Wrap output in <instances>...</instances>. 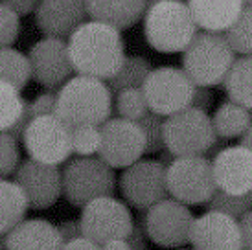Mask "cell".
Listing matches in <instances>:
<instances>
[{
  "mask_svg": "<svg viewBox=\"0 0 252 250\" xmlns=\"http://www.w3.org/2000/svg\"><path fill=\"white\" fill-rule=\"evenodd\" d=\"M122 30L99 21L83 22L68 37V50L77 74L109 79L126 61Z\"/></svg>",
  "mask_w": 252,
  "mask_h": 250,
  "instance_id": "obj_1",
  "label": "cell"
},
{
  "mask_svg": "<svg viewBox=\"0 0 252 250\" xmlns=\"http://www.w3.org/2000/svg\"><path fill=\"white\" fill-rule=\"evenodd\" d=\"M112 91L105 79L92 76L70 77L57 94V116L68 127L103 125L111 118Z\"/></svg>",
  "mask_w": 252,
  "mask_h": 250,
  "instance_id": "obj_2",
  "label": "cell"
},
{
  "mask_svg": "<svg viewBox=\"0 0 252 250\" xmlns=\"http://www.w3.org/2000/svg\"><path fill=\"white\" fill-rule=\"evenodd\" d=\"M199 30L189 6L181 0H160L144 15V37L162 54L184 52Z\"/></svg>",
  "mask_w": 252,
  "mask_h": 250,
  "instance_id": "obj_3",
  "label": "cell"
},
{
  "mask_svg": "<svg viewBox=\"0 0 252 250\" xmlns=\"http://www.w3.org/2000/svg\"><path fill=\"white\" fill-rule=\"evenodd\" d=\"M236 61L226 33L201 30L182 52V68L195 85L216 87L223 83Z\"/></svg>",
  "mask_w": 252,
  "mask_h": 250,
  "instance_id": "obj_4",
  "label": "cell"
},
{
  "mask_svg": "<svg viewBox=\"0 0 252 250\" xmlns=\"http://www.w3.org/2000/svg\"><path fill=\"white\" fill-rule=\"evenodd\" d=\"M114 188V167L109 166L101 156L74 158L63 169V195L77 208H83L94 199L112 195Z\"/></svg>",
  "mask_w": 252,
  "mask_h": 250,
  "instance_id": "obj_5",
  "label": "cell"
},
{
  "mask_svg": "<svg viewBox=\"0 0 252 250\" xmlns=\"http://www.w3.org/2000/svg\"><path fill=\"white\" fill-rule=\"evenodd\" d=\"M217 132L206 111L186 107L164 122V140L175 156L206 155Z\"/></svg>",
  "mask_w": 252,
  "mask_h": 250,
  "instance_id": "obj_6",
  "label": "cell"
},
{
  "mask_svg": "<svg viewBox=\"0 0 252 250\" xmlns=\"http://www.w3.org/2000/svg\"><path fill=\"white\" fill-rule=\"evenodd\" d=\"M168 188L184 204H206L217 191L212 160L204 155L177 156L168 166Z\"/></svg>",
  "mask_w": 252,
  "mask_h": 250,
  "instance_id": "obj_7",
  "label": "cell"
},
{
  "mask_svg": "<svg viewBox=\"0 0 252 250\" xmlns=\"http://www.w3.org/2000/svg\"><path fill=\"white\" fill-rule=\"evenodd\" d=\"M120 191L131 206L146 212L169 197L168 166L160 160H136L120 177Z\"/></svg>",
  "mask_w": 252,
  "mask_h": 250,
  "instance_id": "obj_8",
  "label": "cell"
},
{
  "mask_svg": "<svg viewBox=\"0 0 252 250\" xmlns=\"http://www.w3.org/2000/svg\"><path fill=\"white\" fill-rule=\"evenodd\" d=\"M195 83L189 79L184 68L160 66L151 70L142 91L146 94L149 109L162 116H171L191 105Z\"/></svg>",
  "mask_w": 252,
  "mask_h": 250,
  "instance_id": "obj_9",
  "label": "cell"
},
{
  "mask_svg": "<svg viewBox=\"0 0 252 250\" xmlns=\"http://www.w3.org/2000/svg\"><path fill=\"white\" fill-rule=\"evenodd\" d=\"M79 221L83 226V234L99 249L112 239H127L134 224L129 208L122 201H116L112 195L94 199L83 206Z\"/></svg>",
  "mask_w": 252,
  "mask_h": 250,
  "instance_id": "obj_10",
  "label": "cell"
},
{
  "mask_svg": "<svg viewBox=\"0 0 252 250\" xmlns=\"http://www.w3.org/2000/svg\"><path fill=\"white\" fill-rule=\"evenodd\" d=\"M22 144L30 158L48 164H63L68 160L72 149L70 127L57 114L37 116L26 129Z\"/></svg>",
  "mask_w": 252,
  "mask_h": 250,
  "instance_id": "obj_11",
  "label": "cell"
},
{
  "mask_svg": "<svg viewBox=\"0 0 252 250\" xmlns=\"http://www.w3.org/2000/svg\"><path fill=\"white\" fill-rule=\"evenodd\" d=\"M193 221L188 204L169 197L146 210L147 236L160 247H182L189 243Z\"/></svg>",
  "mask_w": 252,
  "mask_h": 250,
  "instance_id": "obj_12",
  "label": "cell"
},
{
  "mask_svg": "<svg viewBox=\"0 0 252 250\" xmlns=\"http://www.w3.org/2000/svg\"><path fill=\"white\" fill-rule=\"evenodd\" d=\"M98 155L109 166L127 167L146 155V134L138 122L127 118L107 120L101 125V146Z\"/></svg>",
  "mask_w": 252,
  "mask_h": 250,
  "instance_id": "obj_13",
  "label": "cell"
},
{
  "mask_svg": "<svg viewBox=\"0 0 252 250\" xmlns=\"http://www.w3.org/2000/svg\"><path fill=\"white\" fill-rule=\"evenodd\" d=\"M33 79L44 89L59 91L76 72L70 57L68 42L59 37H46L30 50Z\"/></svg>",
  "mask_w": 252,
  "mask_h": 250,
  "instance_id": "obj_14",
  "label": "cell"
},
{
  "mask_svg": "<svg viewBox=\"0 0 252 250\" xmlns=\"http://www.w3.org/2000/svg\"><path fill=\"white\" fill-rule=\"evenodd\" d=\"M15 181L26 191L33 210L50 208L63 195V171L57 164L30 158L15 171Z\"/></svg>",
  "mask_w": 252,
  "mask_h": 250,
  "instance_id": "obj_15",
  "label": "cell"
},
{
  "mask_svg": "<svg viewBox=\"0 0 252 250\" xmlns=\"http://www.w3.org/2000/svg\"><path fill=\"white\" fill-rule=\"evenodd\" d=\"M191 247L201 250H238L243 249V236L239 219L226 216L217 210H208L206 214L193 221Z\"/></svg>",
  "mask_w": 252,
  "mask_h": 250,
  "instance_id": "obj_16",
  "label": "cell"
},
{
  "mask_svg": "<svg viewBox=\"0 0 252 250\" xmlns=\"http://www.w3.org/2000/svg\"><path fill=\"white\" fill-rule=\"evenodd\" d=\"M87 0H41L35 9L37 26L46 37L68 39L87 22Z\"/></svg>",
  "mask_w": 252,
  "mask_h": 250,
  "instance_id": "obj_17",
  "label": "cell"
},
{
  "mask_svg": "<svg viewBox=\"0 0 252 250\" xmlns=\"http://www.w3.org/2000/svg\"><path fill=\"white\" fill-rule=\"evenodd\" d=\"M219 189L245 195L252 191V151L243 144L226 147L212 158Z\"/></svg>",
  "mask_w": 252,
  "mask_h": 250,
  "instance_id": "obj_18",
  "label": "cell"
},
{
  "mask_svg": "<svg viewBox=\"0 0 252 250\" xmlns=\"http://www.w3.org/2000/svg\"><path fill=\"white\" fill-rule=\"evenodd\" d=\"M2 249H63L59 228L44 219H28L19 222L7 234H2Z\"/></svg>",
  "mask_w": 252,
  "mask_h": 250,
  "instance_id": "obj_19",
  "label": "cell"
},
{
  "mask_svg": "<svg viewBox=\"0 0 252 250\" xmlns=\"http://www.w3.org/2000/svg\"><path fill=\"white\" fill-rule=\"evenodd\" d=\"M188 6L201 30L226 33L245 4L243 0H188Z\"/></svg>",
  "mask_w": 252,
  "mask_h": 250,
  "instance_id": "obj_20",
  "label": "cell"
},
{
  "mask_svg": "<svg viewBox=\"0 0 252 250\" xmlns=\"http://www.w3.org/2000/svg\"><path fill=\"white\" fill-rule=\"evenodd\" d=\"M87 9L92 21L127 30L144 19L146 0H87Z\"/></svg>",
  "mask_w": 252,
  "mask_h": 250,
  "instance_id": "obj_21",
  "label": "cell"
},
{
  "mask_svg": "<svg viewBox=\"0 0 252 250\" xmlns=\"http://www.w3.org/2000/svg\"><path fill=\"white\" fill-rule=\"evenodd\" d=\"M0 232L7 234L11 228H15L19 222L24 221V216L30 206V199L26 191L21 188V184L15 181L4 179L0 184Z\"/></svg>",
  "mask_w": 252,
  "mask_h": 250,
  "instance_id": "obj_22",
  "label": "cell"
},
{
  "mask_svg": "<svg viewBox=\"0 0 252 250\" xmlns=\"http://www.w3.org/2000/svg\"><path fill=\"white\" fill-rule=\"evenodd\" d=\"M216 132L224 138H241V134L251 127L252 111L238 101H224L216 109L212 116Z\"/></svg>",
  "mask_w": 252,
  "mask_h": 250,
  "instance_id": "obj_23",
  "label": "cell"
},
{
  "mask_svg": "<svg viewBox=\"0 0 252 250\" xmlns=\"http://www.w3.org/2000/svg\"><path fill=\"white\" fill-rule=\"evenodd\" d=\"M223 87L232 101L252 109V56L236 57L224 77Z\"/></svg>",
  "mask_w": 252,
  "mask_h": 250,
  "instance_id": "obj_24",
  "label": "cell"
},
{
  "mask_svg": "<svg viewBox=\"0 0 252 250\" xmlns=\"http://www.w3.org/2000/svg\"><path fill=\"white\" fill-rule=\"evenodd\" d=\"M151 70H153L151 62L144 59V57H126V61L122 62L118 72L107 79V85L112 91V94H118V92L126 91V89H142V85L146 83Z\"/></svg>",
  "mask_w": 252,
  "mask_h": 250,
  "instance_id": "obj_25",
  "label": "cell"
},
{
  "mask_svg": "<svg viewBox=\"0 0 252 250\" xmlns=\"http://www.w3.org/2000/svg\"><path fill=\"white\" fill-rule=\"evenodd\" d=\"M33 77L32 61L22 52L6 46L0 54V81L13 85L15 89H24L28 81Z\"/></svg>",
  "mask_w": 252,
  "mask_h": 250,
  "instance_id": "obj_26",
  "label": "cell"
},
{
  "mask_svg": "<svg viewBox=\"0 0 252 250\" xmlns=\"http://www.w3.org/2000/svg\"><path fill=\"white\" fill-rule=\"evenodd\" d=\"M26 99L21 96V89L0 81V129H11L26 109Z\"/></svg>",
  "mask_w": 252,
  "mask_h": 250,
  "instance_id": "obj_27",
  "label": "cell"
},
{
  "mask_svg": "<svg viewBox=\"0 0 252 250\" xmlns=\"http://www.w3.org/2000/svg\"><path fill=\"white\" fill-rule=\"evenodd\" d=\"M226 37L236 54L252 56V6L243 7L236 22L226 30Z\"/></svg>",
  "mask_w": 252,
  "mask_h": 250,
  "instance_id": "obj_28",
  "label": "cell"
},
{
  "mask_svg": "<svg viewBox=\"0 0 252 250\" xmlns=\"http://www.w3.org/2000/svg\"><path fill=\"white\" fill-rule=\"evenodd\" d=\"M206 208L217 210V212H223L226 216L241 219L249 210H252V197H251V193L236 195V193H228V191L217 188V191L212 195L210 201L206 202Z\"/></svg>",
  "mask_w": 252,
  "mask_h": 250,
  "instance_id": "obj_29",
  "label": "cell"
},
{
  "mask_svg": "<svg viewBox=\"0 0 252 250\" xmlns=\"http://www.w3.org/2000/svg\"><path fill=\"white\" fill-rule=\"evenodd\" d=\"M72 149L79 156H91L101 146V125H77L70 127Z\"/></svg>",
  "mask_w": 252,
  "mask_h": 250,
  "instance_id": "obj_30",
  "label": "cell"
},
{
  "mask_svg": "<svg viewBox=\"0 0 252 250\" xmlns=\"http://www.w3.org/2000/svg\"><path fill=\"white\" fill-rule=\"evenodd\" d=\"M116 109L122 118L134 120V122H138L147 111H151L142 89H126V91L118 92Z\"/></svg>",
  "mask_w": 252,
  "mask_h": 250,
  "instance_id": "obj_31",
  "label": "cell"
},
{
  "mask_svg": "<svg viewBox=\"0 0 252 250\" xmlns=\"http://www.w3.org/2000/svg\"><path fill=\"white\" fill-rule=\"evenodd\" d=\"M164 122L162 120V114L155 111H147L140 120L142 131L146 134V153L153 155L158 153L166 147V140H164Z\"/></svg>",
  "mask_w": 252,
  "mask_h": 250,
  "instance_id": "obj_32",
  "label": "cell"
},
{
  "mask_svg": "<svg viewBox=\"0 0 252 250\" xmlns=\"http://www.w3.org/2000/svg\"><path fill=\"white\" fill-rule=\"evenodd\" d=\"M19 142L13 134L7 131H2V138H0V171L2 177L7 179L9 175H15V171L21 166V151H19Z\"/></svg>",
  "mask_w": 252,
  "mask_h": 250,
  "instance_id": "obj_33",
  "label": "cell"
},
{
  "mask_svg": "<svg viewBox=\"0 0 252 250\" xmlns=\"http://www.w3.org/2000/svg\"><path fill=\"white\" fill-rule=\"evenodd\" d=\"M0 24H2V31H0L2 48L13 46V42L21 35V15L13 11L11 7L2 6V9H0Z\"/></svg>",
  "mask_w": 252,
  "mask_h": 250,
  "instance_id": "obj_34",
  "label": "cell"
},
{
  "mask_svg": "<svg viewBox=\"0 0 252 250\" xmlns=\"http://www.w3.org/2000/svg\"><path fill=\"white\" fill-rule=\"evenodd\" d=\"M57 94L59 91L48 89V92H42L32 101V111L37 116H46V114H57Z\"/></svg>",
  "mask_w": 252,
  "mask_h": 250,
  "instance_id": "obj_35",
  "label": "cell"
},
{
  "mask_svg": "<svg viewBox=\"0 0 252 250\" xmlns=\"http://www.w3.org/2000/svg\"><path fill=\"white\" fill-rule=\"evenodd\" d=\"M147 228H146V214L140 216L136 221H134L133 228L129 232V236H127V243L131 249H146L147 245Z\"/></svg>",
  "mask_w": 252,
  "mask_h": 250,
  "instance_id": "obj_36",
  "label": "cell"
},
{
  "mask_svg": "<svg viewBox=\"0 0 252 250\" xmlns=\"http://www.w3.org/2000/svg\"><path fill=\"white\" fill-rule=\"evenodd\" d=\"M212 103H214V92L210 87H204V85H195L193 89V97H191V105L189 107H195L201 111H210Z\"/></svg>",
  "mask_w": 252,
  "mask_h": 250,
  "instance_id": "obj_37",
  "label": "cell"
},
{
  "mask_svg": "<svg viewBox=\"0 0 252 250\" xmlns=\"http://www.w3.org/2000/svg\"><path fill=\"white\" fill-rule=\"evenodd\" d=\"M33 118H35V114H33V111H32V103H26V109H24L22 116L19 118V122H17L11 129H7V132H9V134H13L15 138L22 142V136H24L26 129L30 127V124L33 122Z\"/></svg>",
  "mask_w": 252,
  "mask_h": 250,
  "instance_id": "obj_38",
  "label": "cell"
},
{
  "mask_svg": "<svg viewBox=\"0 0 252 250\" xmlns=\"http://www.w3.org/2000/svg\"><path fill=\"white\" fill-rule=\"evenodd\" d=\"M57 228H59V234L63 237V249L66 243H70V241H74L77 237L85 236L81 221H64V222H61Z\"/></svg>",
  "mask_w": 252,
  "mask_h": 250,
  "instance_id": "obj_39",
  "label": "cell"
},
{
  "mask_svg": "<svg viewBox=\"0 0 252 250\" xmlns=\"http://www.w3.org/2000/svg\"><path fill=\"white\" fill-rule=\"evenodd\" d=\"M41 0H2V6L11 7L13 11L21 15H30L32 11H35Z\"/></svg>",
  "mask_w": 252,
  "mask_h": 250,
  "instance_id": "obj_40",
  "label": "cell"
},
{
  "mask_svg": "<svg viewBox=\"0 0 252 250\" xmlns=\"http://www.w3.org/2000/svg\"><path fill=\"white\" fill-rule=\"evenodd\" d=\"M239 226H241V236H243V249L252 250V210H249L239 219Z\"/></svg>",
  "mask_w": 252,
  "mask_h": 250,
  "instance_id": "obj_41",
  "label": "cell"
},
{
  "mask_svg": "<svg viewBox=\"0 0 252 250\" xmlns=\"http://www.w3.org/2000/svg\"><path fill=\"white\" fill-rule=\"evenodd\" d=\"M226 147H228V138H224V136H219V134H217L216 140H214V144L210 146V149L206 151L204 156H208V158L212 160L214 156H217V155L221 153L223 149H226Z\"/></svg>",
  "mask_w": 252,
  "mask_h": 250,
  "instance_id": "obj_42",
  "label": "cell"
},
{
  "mask_svg": "<svg viewBox=\"0 0 252 250\" xmlns=\"http://www.w3.org/2000/svg\"><path fill=\"white\" fill-rule=\"evenodd\" d=\"M64 249H99V247L87 236H81L77 237V239H74V241H70V243L64 245Z\"/></svg>",
  "mask_w": 252,
  "mask_h": 250,
  "instance_id": "obj_43",
  "label": "cell"
},
{
  "mask_svg": "<svg viewBox=\"0 0 252 250\" xmlns=\"http://www.w3.org/2000/svg\"><path fill=\"white\" fill-rule=\"evenodd\" d=\"M101 249L114 250V249H131V247H129V243H127V239H112V241H107Z\"/></svg>",
  "mask_w": 252,
  "mask_h": 250,
  "instance_id": "obj_44",
  "label": "cell"
},
{
  "mask_svg": "<svg viewBox=\"0 0 252 250\" xmlns=\"http://www.w3.org/2000/svg\"><path fill=\"white\" fill-rule=\"evenodd\" d=\"M158 155H160V156H158V160H160V162L164 164V166H169V164H171V162H173V160L177 158L175 155L171 153V151H169L168 147H164L162 151H158Z\"/></svg>",
  "mask_w": 252,
  "mask_h": 250,
  "instance_id": "obj_45",
  "label": "cell"
},
{
  "mask_svg": "<svg viewBox=\"0 0 252 250\" xmlns=\"http://www.w3.org/2000/svg\"><path fill=\"white\" fill-rule=\"evenodd\" d=\"M241 144H243L245 147H249V149L252 151V124H251V127L241 134Z\"/></svg>",
  "mask_w": 252,
  "mask_h": 250,
  "instance_id": "obj_46",
  "label": "cell"
},
{
  "mask_svg": "<svg viewBox=\"0 0 252 250\" xmlns=\"http://www.w3.org/2000/svg\"><path fill=\"white\" fill-rule=\"evenodd\" d=\"M243 4L245 6H252V0H243Z\"/></svg>",
  "mask_w": 252,
  "mask_h": 250,
  "instance_id": "obj_47",
  "label": "cell"
},
{
  "mask_svg": "<svg viewBox=\"0 0 252 250\" xmlns=\"http://www.w3.org/2000/svg\"><path fill=\"white\" fill-rule=\"evenodd\" d=\"M251 197H252V191H251Z\"/></svg>",
  "mask_w": 252,
  "mask_h": 250,
  "instance_id": "obj_48",
  "label": "cell"
}]
</instances>
